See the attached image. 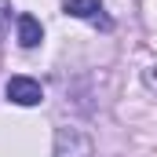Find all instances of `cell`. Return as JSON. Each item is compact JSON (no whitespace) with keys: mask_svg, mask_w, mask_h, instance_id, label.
Returning a JSON list of instances; mask_svg holds the SVG:
<instances>
[{"mask_svg":"<svg viewBox=\"0 0 157 157\" xmlns=\"http://www.w3.org/2000/svg\"><path fill=\"white\" fill-rule=\"evenodd\" d=\"M95 143L80 128H59L55 132V157H91Z\"/></svg>","mask_w":157,"mask_h":157,"instance_id":"6da1fadb","label":"cell"},{"mask_svg":"<svg viewBox=\"0 0 157 157\" xmlns=\"http://www.w3.org/2000/svg\"><path fill=\"white\" fill-rule=\"evenodd\" d=\"M146 84L157 91V66H150V70H146Z\"/></svg>","mask_w":157,"mask_h":157,"instance_id":"8992f818","label":"cell"},{"mask_svg":"<svg viewBox=\"0 0 157 157\" xmlns=\"http://www.w3.org/2000/svg\"><path fill=\"white\" fill-rule=\"evenodd\" d=\"M7 22H11V0H0V40L7 33Z\"/></svg>","mask_w":157,"mask_h":157,"instance_id":"5b68a950","label":"cell"},{"mask_svg":"<svg viewBox=\"0 0 157 157\" xmlns=\"http://www.w3.org/2000/svg\"><path fill=\"white\" fill-rule=\"evenodd\" d=\"M40 37H44V29H40V22L33 15H18V44L22 48H37Z\"/></svg>","mask_w":157,"mask_h":157,"instance_id":"3957f363","label":"cell"},{"mask_svg":"<svg viewBox=\"0 0 157 157\" xmlns=\"http://www.w3.org/2000/svg\"><path fill=\"white\" fill-rule=\"evenodd\" d=\"M99 11H102L99 0H66V15H73V18H91V22H99Z\"/></svg>","mask_w":157,"mask_h":157,"instance_id":"277c9868","label":"cell"},{"mask_svg":"<svg viewBox=\"0 0 157 157\" xmlns=\"http://www.w3.org/2000/svg\"><path fill=\"white\" fill-rule=\"evenodd\" d=\"M7 99L18 102V106H37L44 99V91H40V84L33 77H11L7 80Z\"/></svg>","mask_w":157,"mask_h":157,"instance_id":"7a4b0ae2","label":"cell"}]
</instances>
